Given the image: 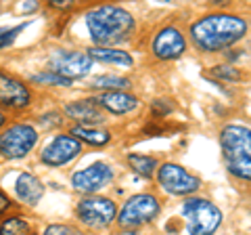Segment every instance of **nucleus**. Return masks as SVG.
<instances>
[{
    "instance_id": "nucleus-3",
    "label": "nucleus",
    "mask_w": 251,
    "mask_h": 235,
    "mask_svg": "<svg viewBox=\"0 0 251 235\" xmlns=\"http://www.w3.org/2000/svg\"><path fill=\"white\" fill-rule=\"evenodd\" d=\"M220 143L230 175L251 181V128L228 124L220 132Z\"/></svg>"
},
{
    "instance_id": "nucleus-6",
    "label": "nucleus",
    "mask_w": 251,
    "mask_h": 235,
    "mask_svg": "<svg viewBox=\"0 0 251 235\" xmlns=\"http://www.w3.org/2000/svg\"><path fill=\"white\" fill-rule=\"evenodd\" d=\"M38 132L29 124H13L0 135V153L9 160H17L34 149Z\"/></svg>"
},
{
    "instance_id": "nucleus-27",
    "label": "nucleus",
    "mask_w": 251,
    "mask_h": 235,
    "mask_svg": "<svg viewBox=\"0 0 251 235\" xmlns=\"http://www.w3.org/2000/svg\"><path fill=\"white\" fill-rule=\"evenodd\" d=\"M117 235H136V231H132V229H126L122 233H117Z\"/></svg>"
},
{
    "instance_id": "nucleus-11",
    "label": "nucleus",
    "mask_w": 251,
    "mask_h": 235,
    "mask_svg": "<svg viewBox=\"0 0 251 235\" xmlns=\"http://www.w3.org/2000/svg\"><path fill=\"white\" fill-rule=\"evenodd\" d=\"M111 178H113L111 168L103 162H97L88 168L75 172L72 176V185L82 193H92V191H99L100 187H105Z\"/></svg>"
},
{
    "instance_id": "nucleus-28",
    "label": "nucleus",
    "mask_w": 251,
    "mask_h": 235,
    "mask_svg": "<svg viewBox=\"0 0 251 235\" xmlns=\"http://www.w3.org/2000/svg\"><path fill=\"white\" fill-rule=\"evenodd\" d=\"M2 124H4V114L0 112V126H2Z\"/></svg>"
},
{
    "instance_id": "nucleus-24",
    "label": "nucleus",
    "mask_w": 251,
    "mask_h": 235,
    "mask_svg": "<svg viewBox=\"0 0 251 235\" xmlns=\"http://www.w3.org/2000/svg\"><path fill=\"white\" fill-rule=\"evenodd\" d=\"M211 74L222 78V80H241V74L234 67H228V65H218V67L211 69Z\"/></svg>"
},
{
    "instance_id": "nucleus-25",
    "label": "nucleus",
    "mask_w": 251,
    "mask_h": 235,
    "mask_svg": "<svg viewBox=\"0 0 251 235\" xmlns=\"http://www.w3.org/2000/svg\"><path fill=\"white\" fill-rule=\"evenodd\" d=\"M44 235H82V233L72 225H50L46 227Z\"/></svg>"
},
{
    "instance_id": "nucleus-18",
    "label": "nucleus",
    "mask_w": 251,
    "mask_h": 235,
    "mask_svg": "<svg viewBox=\"0 0 251 235\" xmlns=\"http://www.w3.org/2000/svg\"><path fill=\"white\" fill-rule=\"evenodd\" d=\"M88 57L97 59V61H103V63H115V65H126V67H130L132 63H134L128 53L115 51V49H100V46H94V49H90Z\"/></svg>"
},
{
    "instance_id": "nucleus-13",
    "label": "nucleus",
    "mask_w": 251,
    "mask_h": 235,
    "mask_svg": "<svg viewBox=\"0 0 251 235\" xmlns=\"http://www.w3.org/2000/svg\"><path fill=\"white\" fill-rule=\"evenodd\" d=\"M0 103L13 109H21L29 103V88L17 78L0 74Z\"/></svg>"
},
{
    "instance_id": "nucleus-1",
    "label": "nucleus",
    "mask_w": 251,
    "mask_h": 235,
    "mask_svg": "<svg viewBox=\"0 0 251 235\" xmlns=\"http://www.w3.org/2000/svg\"><path fill=\"white\" fill-rule=\"evenodd\" d=\"M247 34V21L228 13H214L191 26L193 42L203 53H218L239 42Z\"/></svg>"
},
{
    "instance_id": "nucleus-21",
    "label": "nucleus",
    "mask_w": 251,
    "mask_h": 235,
    "mask_svg": "<svg viewBox=\"0 0 251 235\" xmlns=\"http://www.w3.org/2000/svg\"><path fill=\"white\" fill-rule=\"evenodd\" d=\"M27 231H29L27 221L21 216H9L0 225V235H23Z\"/></svg>"
},
{
    "instance_id": "nucleus-19",
    "label": "nucleus",
    "mask_w": 251,
    "mask_h": 235,
    "mask_svg": "<svg viewBox=\"0 0 251 235\" xmlns=\"http://www.w3.org/2000/svg\"><path fill=\"white\" fill-rule=\"evenodd\" d=\"M128 164H130L132 170L138 172V175H143V176H151L157 168V160L149 158V155H143V153H130Z\"/></svg>"
},
{
    "instance_id": "nucleus-12",
    "label": "nucleus",
    "mask_w": 251,
    "mask_h": 235,
    "mask_svg": "<svg viewBox=\"0 0 251 235\" xmlns=\"http://www.w3.org/2000/svg\"><path fill=\"white\" fill-rule=\"evenodd\" d=\"M186 42L178 28H163L153 40V53L159 59H178L184 53Z\"/></svg>"
},
{
    "instance_id": "nucleus-10",
    "label": "nucleus",
    "mask_w": 251,
    "mask_h": 235,
    "mask_svg": "<svg viewBox=\"0 0 251 235\" xmlns=\"http://www.w3.org/2000/svg\"><path fill=\"white\" fill-rule=\"evenodd\" d=\"M80 151H82L80 141H75L69 135H59L44 147L42 162L49 164V166H63V164L72 162Z\"/></svg>"
},
{
    "instance_id": "nucleus-26",
    "label": "nucleus",
    "mask_w": 251,
    "mask_h": 235,
    "mask_svg": "<svg viewBox=\"0 0 251 235\" xmlns=\"http://www.w3.org/2000/svg\"><path fill=\"white\" fill-rule=\"evenodd\" d=\"M9 208H11V200L6 198V195H4L2 191H0V214H2L4 210H9Z\"/></svg>"
},
{
    "instance_id": "nucleus-5",
    "label": "nucleus",
    "mask_w": 251,
    "mask_h": 235,
    "mask_svg": "<svg viewBox=\"0 0 251 235\" xmlns=\"http://www.w3.org/2000/svg\"><path fill=\"white\" fill-rule=\"evenodd\" d=\"M159 214V202L153 193H138L124 204L120 210V225L124 229H132V227H140Z\"/></svg>"
},
{
    "instance_id": "nucleus-20",
    "label": "nucleus",
    "mask_w": 251,
    "mask_h": 235,
    "mask_svg": "<svg viewBox=\"0 0 251 235\" xmlns=\"http://www.w3.org/2000/svg\"><path fill=\"white\" fill-rule=\"evenodd\" d=\"M90 86L92 88H107L109 92H111L115 88H128L130 82L122 76H99L90 82Z\"/></svg>"
},
{
    "instance_id": "nucleus-23",
    "label": "nucleus",
    "mask_w": 251,
    "mask_h": 235,
    "mask_svg": "<svg viewBox=\"0 0 251 235\" xmlns=\"http://www.w3.org/2000/svg\"><path fill=\"white\" fill-rule=\"evenodd\" d=\"M27 23H21V26H15V28H0V49H4V46H9L17 34L23 32V28H25Z\"/></svg>"
},
{
    "instance_id": "nucleus-9",
    "label": "nucleus",
    "mask_w": 251,
    "mask_h": 235,
    "mask_svg": "<svg viewBox=\"0 0 251 235\" xmlns=\"http://www.w3.org/2000/svg\"><path fill=\"white\" fill-rule=\"evenodd\" d=\"M90 67H92V59L88 57V53L57 51V53H52V57H50V72L67 78V80L86 76Z\"/></svg>"
},
{
    "instance_id": "nucleus-22",
    "label": "nucleus",
    "mask_w": 251,
    "mask_h": 235,
    "mask_svg": "<svg viewBox=\"0 0 251 235\" xmlns=\"http://www.w3.org/2000/svg\"><path fill=\"white\" fill-rule=\"evenodd\" d=\"M31 80L38 82V84H52V86H69V84H72V80H67V78H63V76H57L52 72L38 74V76L31 78Z\"/></svg>"
},
{
    "instance_id": "nucleus-4",
    "label": "nucleus",
    "mask_w": 251,
    "mask_h": 235,
    "mask_svg": "<svg viewBox=\"0 0 251 235\" xmlns=\"http://www.w3.org/2000/svg\"><path fill=\"white\" fill-rule=\"evenodd\" d=\"M182 212L188 218V235H211L222 223V212L216 204L203 198H188L182 206Z\"/></svg>"
},
{
    "instance_id": "nucleus-2",
    "label": "nucleus",
    "mask_w": 251,
    "mask_h": 235,
    "mask_svg": "<svg viewBox=\"0 0 251 235\" xmlns=\"http://www.w3.org/2000/svg\"><path fill=\"white\" fill-rule=\"evenodd\" d=\"M86 23H88L92 42H97L100 49H109L111 44L126 42L130 34L134 32L132 15L115 4H103L92 9L86 15Z\"/></svg>"
},
{
    "instance_id": "nucleus-7",
    "label": "nucleus",
    "mask_w": 251,
    "mask_h": 235,
    "mask_svg": "<svg viewBox=\"0 0 251 235\" xmlns=\"http://www.w3.org/2000/svg\"><path fill=\"white\" fill-rule=\"evenodd\" d=\"M75 214L84 225L92 227V229H103V227L113 223L117 208L107 198H84L77 204Z\"/></svg>"
},
{
    "instance_id": "nucleus-17",
    "label": "nucleus",
    "mask_w": 251,
    "mask_h": 235,
    "mask_svg": "<svg viewBox=\"0 0 251 235\" xmlns=\"http://www.w3.org/2000/svg\"><path fill=\"white\" fill-rule=\"evenodd\" d=\"M72 137L77 141H84V143L88 145H94V147H100L111 141V135H109L107 130H100L97 126H84V124H75L72 128Z\"/></svg>"
},
{
    "instance_id": "nucleus-14",
    "label": "nucleus",
    "mask_w": 251,
    "mask_h": 235,
    "mask_svg": "<svg viewBox=\"0 0 251 235\" xmlns=\"http://www.w3.org/2000/svg\"><path fill=\"white\" fill-rule=\"evenodd\" d=\"M65 114L69 118H74L84 126H92V124H100L105 122L103 112L94 105V101H74V103H67Z\"/></svg>"
},
{
    "instance_id": "nucleus-15",
    "label": "nucleus",
    "mask_w": 251,
    "mask_h": 235,
    "mask_svg": "<svg viewBox=\"0 0 251 235\" xmlns=\"http://www.w3.org/2000/svg\"><path fill=\"white\" fill-rule=\"evenodd\" d=\"M15 191H17L19 200L29 204V206H36L40 198L44 195V185L38 181L34 175H29V172H23L19 175L17 183H15Z\"/></svg>"
},
{
    "instance_id": "nucleus-8",
    "label": "nucleus",
    "mask_w": 251,
    "mask_h": 235,
    "mask_svg": "<svg viewBox=\"0 0 251 235\" xmlns=\"http://www.w3.org/2000/svg\"><path fill=\"white\" fill-rule=\"evenodd\" d=\"M157 181H159V185L172 195H188L201 187V181L197 176H193L191 172H186L182 166L172 164V162L163 164L159 168V172H157Z\"/></svg>"
},
{
    "instance_id": "nucleus-16",
    "label": "nucleus",
    "mask_w": 251,
    "mask_h": 235,
    "mask_svg": "<svg viewBox=\"0 0 251 235\" xmlns=\"http://www.w3.org/2000/svg\"><path fill=\"white\" fill-rule=\"evenodd\" d=\"M99 103L103 105L107 112H111V114H128V112H132V109L138 105V101H136V97L128 95V92L111 90V92H105V95H100L99 97Z\"/></svg>"
}]
</instances>
